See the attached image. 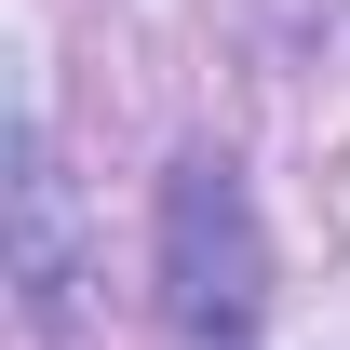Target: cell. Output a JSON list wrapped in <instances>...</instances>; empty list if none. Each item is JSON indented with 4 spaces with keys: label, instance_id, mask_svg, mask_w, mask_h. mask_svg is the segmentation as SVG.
I'll return each instance as SVG.
<instances>
[{
    "label": "cell",
    "instance_id": "6da1fadb",
    "mask_svg": "<svg viewBox=\"0 0 350 350\" xmlns=\"http://www.w3.org/2000/svg\"><path fill=\"white\" fill-rule=\"evenodd\" d=\"M162 310L189 350H243L256 337V216H243V189L229 162H189L162 202Z\"/></svg>",
    "mask_w": 350,
    "mask_h": 350
}]
</instances>
